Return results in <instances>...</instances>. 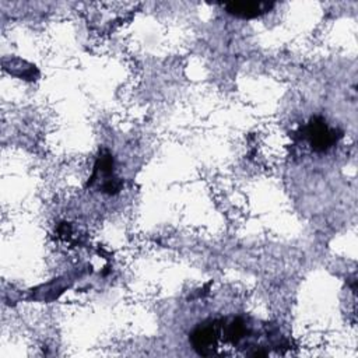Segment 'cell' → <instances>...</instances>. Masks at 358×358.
I'll use <instances>...</instances> for the list:
<instances>
[{
  "instance_id": "6da1fadb",
  "label": "cell",
  "mask_w": 358,
  "mask_h": 358,
  "mask_svg": "<svg viewBox=\"0 0 358 358\" xmlns=\"http://www.w3.org/2000/svg\"><path fill=\"white\" fill-rule=\"evenodd\" d=\"M303 130H305V137L309 140L315 151L329 150L343 136V131L329 127L327 123L319 116L312 117Z\"/></svg>"
},
{
  "instance_id": "7a4b0ae2",
  "label": "cell",
  "mask_w": 358,
  "mask_h": 358,
  "mask_svg": "<svg viewBox=\"0 0 358 358\" xmlns=\"http://www.w3.org/2000/svg\"><path fill=\"white\" fill-rule=\"evenodd\" d=\"M273 7L274 3L268 1H234L225 4L227 13L238 18H256L270 11Z\"/></svg>"
},
{
  "instance_id": "3957f363",
  "label": "cell",
  "mask_w": 358,
  "mask_h": 358,
  "mask_svg": "<svg viewBox=\"0 0 358 358\" xmlns=\"http://www.w3.org/2000/svg\"><path fill=\"white\" fill-rule=\"evenodd\" d=\"M215 334V322H213L211 324L197 327L192 334V344L194 350H197V352L201 355L214 354V344L217 340Z\"/></svg>"
}]
</instances>
